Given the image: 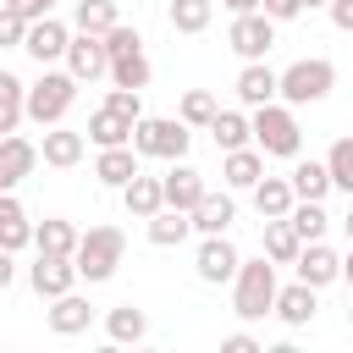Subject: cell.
I'll list each match as a JSON object with an SVG mask.
<instances>
[{"label":"cell","instance_id":"cell-36","mask_svg":"<svg viewBox=\"0 0 353 353\" xmlns=\"http://www.w3.org/2000/svg\"><path fill=\"white\" fill-rule=\"evenodd\" d=\"M215 110H221V105H215V94H210V88H188V94H182V105H176V116H182L188 127H210V121H215Z\"/></svg>","mask_w":353,"mask_h":353},{"label":"cell","instance_id":"cell-48","mask_svg":"<svg viewBox=\"0 0 353 353\" xmlns=\"http://www.w3.org/2000/svg\"><path fill=\"white\" fill-rule=\"evenodd\" d=\"M342 281H347V287H353V248H347V254H342Z\"/></svg>","mask_w":353,"mask_h":353},{"label":"cell","instance_id":"cell-2","mask_svg":"<svg viewBox=\"0 0 353 353\" xmlns=\"http://www.w3.org/2000/svg\"><path fill=\"white\" fill-rule=\"evenodd\" d=\"M121 254H127V237H121V226H88V232H77V248H72V265H77V281H110L116 276V265H121Z\"/></svg>","mask_w":353,"mask_h":353},{"label":"cell","instance_id":"cell-10","mask_svg":"<svg viewBox=\"0 0 353 353\" xmlns=\"http://www.w3.org/2000/svg\"><path fill=\"white\" fill-rule=\"evenodd\" d=\"M66 39H72V28L50 11V17H33L28 22V33H22V50L39 61V66H50V61H61L66 55Z\"/></svg>","mask_w":353,"mask_h":353},{"label":"cell","instance_id":"cell-22","mask_svg":"<svg viewBox=\"0 0 353 353\" xmlns=\"http://www.w3.org/2000/svg\"><path fill=\"white\" fill-rule=\"evenodd\" d=\"M28 243H33V221H28V210L17 204V193H0V248L22 254Z\"/></svg>","mask_w":353,"mask_h":353},{"label":"cell","instance_id":"cell-14","mask_svg":"<svg viewBox=\"0 0 353 353\" xmlns=\"http://www.w3.org/2000/svg\"><path fill=\"white\" fill-rule=\"evenodd\" d=\"M83 149H88V138L55 121V127H44V143H39V160H44V165H55V171H72V165L83 160Z\"/></svg>","mask_w":353,"mask_h":353},{"label":"cell","instance_id":"cell-37","mask_svg":"<svg viewBox=\"0 0 353 353\" xmlns=\"http://www.w3.org/2000/svg\"><path fill=\"white\" fill-rule=\"evenodd\" d=\"M77 33H105L110 22H121L116 17V0H77Z\"/></svg>","mask_w":353,"mask_h":353},{"label":"cell","instance_id":"cell-15","mask_svg":"<svg viewBox=\"0 0 353 353\" xmlns=\"http://www.w3.org/2000/svg\"><path fill=\"white\" fill-rule=\"evenodd\" d=\"M188 221H193V232H199V237H215V232H232L237 204H232V193H210V188H204V199L188 210Z\"/></svg>","mask_w":353,"mask_h":353},{"label":"cell","instance_id":"cell-31","mask_svg":"<svg viewBox=\"0 0 353 353\" xmlns=\"http://www.w3.org/2000/svg\"><path fill=\"white\" fill-rule=\"evenodd\" d=\"M116 88H149V77H154V66H149V55L143 50H127V55H116L110 61V72H105Z\"/></svg>","mask_w":353,"mask_h":353},{"label":"cell","instance_id":"cell-13","mask_svg":"<svg viewBox=\"0 0 353 353\" xmlns=\"http://www.w3.org/2000/svg\"><path fill=\"white\" fill-rule=\"evenodd\" d=\"M33 165H39V143L6 132V138H0V193H11L22 176H33Z\"/></svg>","mask_w":353,"mask_h":353},{"label":"cell","instance_id":"cell-28","mask_svg":"<svg viewBox=\"0 0 353 353\" xmlns=\"http://www.w3.org/2000/svg\"><path fill=\"white\" fill-rule=\"evenodd\" d=\"M248 193H254L259 221H270V215H287V210H292V182H287V176H259Z\"/></svg>","mask_w":353,"mask_h":353},{"label":"cell","instance_id":"cell-50","mask_svg":"<svg viewBox=\"0 0 353 353\" xmlns=\"http://www.w3.org/2000/svg\"><path fill=\"white\" fill-rule=\"evenodd\" d=\"M314 6H325V0H303V11H314Z\"/></svg>","mask_w":353,"mask_h":353},{"label":"cell","instance_id":"cell-45","mask_svg":"<svg viewBox=\"0 0 353 353\" xmlns=\"http://www.w3.org/2000/svg\"><path fill=\"white\" fill-rule=\"evenodd\" d=\"M325 11H331V22L342 33H353V0H325Z\"/></svg>","mask_w":353,"mask_h":353},{"label":"cell","instance_id":"cell-34","mask_svg":"<svg viewBox=\"0 0 353 353\" xmlns=\"http://www.w3.org/2000/svg\"><path fill=\"white\" fill-rule=\"evenodd\" d=\"M22 99H28V83H22L17 72H0V138L17 132V121H22Z\"/></svg>","mask_w":353,"mask_h":353},{"label":"cell","instance_id":"cell-20","mask_svg":"<svg viewBox=\"0 0 353 353\" xmlns=\"http://www.w3.org/2000/svg\"><path fill=\"white\" fill-rule=\"evenodd\" d=\"M221 176H226V188H254V182L265 176V149H259V143L226 149V160H221Z\"/></svg>","mask_w":353,"mask_h":353},{"label":"cell","instance_id":"cell-32","mask_svg":"<svg viewBox=\"0 0 353 353\" xmlns=\"http://www.w3.org/2000/svg\"><path fill=\"white\" fill-rule=\"evenodd\" d=\"M287 221H292V232H298L303 243H314V237H325V226H331V215H325V204H320V199H292V210H287Z\"/></svg>","mask_w":353,"mask_h":353},{"label":"cell","instance_id":"cell-51","mask_svg":"<svg viewBox=\"0 0 353 353\" xmlns=\"http://www.w3.org/2000/svg\"><path fill=\"white\" fill-rule=\"evenodd\" d=\"M347 325H353V309H347Z\"/></svg>","mask_w":353,"mask_h":353},{"label":"cell","instance_id":"cell-44","mask_svg":"<svg viewBox=\"0 0 353 353\" xmlns=\"http://www.w3.org/2000/svg\"><path fill=\"white\" fill-rule=\"evenodd\" d=\"M221 353H259V342L248 331H232V336H221Z\"/></svg>","mask_w":353,"mask_h":353},{"label":"cell","instance_id":"cell-11","mask_svg":"<svg viewBox=\"0 0 353 353\" xmlns=\"http://www.w3.org/2000/svg\"><path fill=\"white\" fill-rule=\"evenodd\" d=\"M28 287H33L39 298H61V292L77 287V265H72L66 254H39V259L28 265Z\"/></svg>","mask_w":353,"mask_h":353},{"label":"cell","instance_id":"cell-17","mask_svg":"<svg viewBox=\"0 0 353 353\" xmlns=\"http://www.w3.org/2000/svg\"><path fill=\"white\" fill-rule=\"evenodd\" d=\"M160 193H165L171 210H193V204L204 199V176H199L188 160H171V171L160 176Z\"/></svg>","mask_w":353,"mask_h":353},{"label":"cell","instance_id":"cell-35","mask_svg":"<svg viewBox=\"0 0 353 353\" xmlns=\"http://www.w3.org/2000/svg\"><path fill=\"white\" fill-rule=\"evenodd\" d=\"M171 28L176 33H204L210 28V17H215V0H171Z\"/></svg>","mask_w":353,"mask_h":353},{"label":"cell","instance_id":"cell-33","mask_svg":"<svg viewBox=\"0 0 353 353\" xmlns=\"http://www.w3.org/2000/svg\"><path fill=\"white\" fill-rule=\"evenodd\" d=\"M105 336H110V342H143V336H149V314L132 309V303H121V309L105 314Z\"/></svg>","mask_w":353,"mask_h":353},{"label":"cell","instance_id":"cell-5","mask_svg":"<svg viewBox=\"0 0 353 353\" xmlns=\"http://www.w3.org/2000/svg\"><path fill=\"white\" fill-rule=\"evenodd\" d=\"M336 88V66L325 61V55H303V61H292L287 72H276V99L281 105H314V99H325Z\"/></svg>","mask_w":353,"mask_h":353},{"label":"cell","instance_id":"cell-43","mask_svg":"<svg viewBox=\"0 0 353 353\" xmlns=\"http://www.w3.org/2000/svg\"><path fill=\"white\" fill-rule=\"evenodd\" d=\"M6 6H11L22 22H33V17H50V11H55V0H6Z\"/></svg>","mask_w":353,"mask_h":353},{"label":"cell","instance_id":"cell-25","mask_svg":"<svg viewBox=\"0 0 353 353\" xmlns=\"http://www.w3.org/2000/svg\"><path fill=\"white\" fill-rule=\"evenodd\" d=\"M188 232H193L188 210H171V204H160V210L149 215V243H154V248H176V243H188Z\"/></svg>","mask_w":353,"mask_h":353},{"label":"cell","instance_id":"cell-39","mask_svg":"<svg viewBox=\"0 0 353 353\" xmlns=\"http://www.w3.org/2000/svg\"><path fill=\"white\" fill-rule=\"evenodd\" d=\"M99 39H105V55H110V61H116V55H127V50H143L138 28H127V22H110V28L99 33Z\"/></svg>","mask_w":353,"mask_h":353},{"label":"cell","instance_id":"cell-6","mask_svg":"<svg viewBox=\"0 0 353 353\" xmlns=\"http://www.w3.org/2000/svg\"><path fill=\"white\" fill-rule=\"evenodd\" d=\"M248 127H254V143L265 149V154H276V160H292L298 149H303V127H298V116H292V105H254V116H248Z\"/></svg>","mask_w":353,"mask_h":353},{"label":"cell","instance_id":"cell-16","mask_svg":"<svg viewBox=\"0 0 353 353\" xmlns=\"http://www.w3.org/2000/svg\"><path fill=\"white\" fill-rule=\"evenodd\" d=\"M314 309H320V298H314V287L309 281H292V287H276V303H270V314L281 320V325H309L314 320Z\"/></svg>","mask_w":353,"mask_h":353},{"label":"cell","instance_id":"cell-47","mask_svg":"<svg viewBox=\"0 0 353 353\" xmlns=\"http://www.w3.org/2000/svg\"><path fill=\"white\" fill-rule=\"evenodd\" d=\"M221 6H226L232 17H237V11H259V0H221Z\"/></svg>","mask_w":353,"mask_h":353},{"label":"cell","instance_id":"cell-18","mask_svg":"<svg viewBox=\"0 0 353 353\" xmlns=\"http://www.w3.org/2000/svg\"><path fill=\"white\" fill-rule=\"evenodd\" d=\"M88 325H94V303H88L83 292L50 298V331H55V336H77V331H88Z\"/></svg>","mask_w":353,"mask_h":353},{"label":"cell","instance_id":"cell-19","mask_svg":"<svg viewBox=\"0 0 353 353\" xmlns=\"http://www.w3.org/2000/svg\"><path fill=\"white\" fill-rule=\"evenodd\" d=\"M94 176H99L105 188H127V182L138 176V149H132V143H110V149H99Z\"/></svg>","mask_w":353,"mask_h":353},{"label":"cell","instance_id":"cell-7","mask_svg":"<svg viewBox=\"0 0 353 353\" xmlns=\"http://www.w3.org/2000/svg\"><path fill=\"white\" fill-rule=\"evenodd\" d=\"M226 44H232L243 61H265L270 44H276V22H270L265 11H237L232 28H226Z\"/></svg>","mask_w":353,"mask_h":353},{"label":"cell","instance_id":"cell-12","mask_svg":"<svg viewBox=\"0 0 353 353\" xmlns=\"http://www.w3.org/2000/svg\"><path fill=\"white\" fill-rule=\"evenodd\" d=\"M292 270H298V281H309V287L320 292V287H331V281L342 276V254H336V248H325V243L314 237V243H303V248H298Z\"/></svg>","mask_w":353,"mask_h":353},{"label":"cell","instance_id":"cell-4","mask_svg":"<svg viewBox=\"0 0 353 353\" xmlns=\"http://www.w3.org/2000/svg\"><path fill=\"white\" fill-rule=\"evenodd\" d=\"M77 77L72 72H39V83H28V99H22V116L28 121H39V127H55V121H66V110L77 105Z\"/></svg>","mask_w":353,"mask_h":353},{"label":"cell","instance_id":"cell-42","mask_svg":"<svg viewBox=\"0 0 353 353\" xmlns=\"http://www.w3.org/2000/svg\"><path fill=\"white\" fill-rule=\"evenodd\" d=\"M259 11L270 22H292V17H303V0H259Z\"/></svg>","mask_w":353,"mask_h":353},{"label":"cell","instance_id":"cell-3","mask_svg":"<svg viewBox=\"0 0 353 353\" xmlns=\"http://www.w3.org/2000/svg\"><path fill=\"white\" fill-rule=\"evenodd\" d=\"M276 265L259 254V259H237V276H232V314L237 320H265L270 303H276Z\"/></svg>","mask_w":353,"mask_h":353},{"label":"cell","instance_id":"cell-27","mask_svg":"<svg viewBox=\"0 0 353 353\" xmlns=\"http://www.w3.org/2000/svg\"><path fill=\"white\" fill-rule=\"evenodd\" d=\"M83 138H88L94 149H110V143H127V138H132V121L116 116L110 105H99V110L88 116V132H83Z\"/></svg>","mask_w":353,"mask_h":353},{"label":"cell","instance_id":"cell-46","mask_svg":"<svg viewBox=\"0 0 353 353\" xmlns=\"http://www.w3.org/2000/svg\"><path fill=\"white\" fill-rule=\"evenodd\" d=\"M11 281H17V254H11V248H0V292H6Z\"/></svg>","mask_w":353,"mask_h":353},{"label":"cell","instance_id":"cell-40","mask_svg":"<svg viewBox=\"0 0 353 353\" xmlns=\"http://www.w3.org/2000/svg\"><path fill=\"white\" fill-rule=\"evenodd\" d=\"M105 105H110L116 116H127V121H138V116H143V88H116V83H110V94H105Z\"/></svg>","mask_w":353,"mask_h":353},{"label":"cell","instance_id":"cell-8","mask_svg":"<svg viewBox=\"0 0 353 353\" xmlns=\"http://www.w3.org/2000/svg\"><path fill=\"white\" fill-rule=\"evenodd\" d=\"M61 61H66V72H72L77 83H99V77L110 72V55H105V39H99V33H72Z\"/></svg>","mask_w":353,"mask_h":353},{"label":"cell","instance_id":"cell-30","mask_svg":"<svg viewBox=\"0 0 353 353\" xmlns=\"http://www.w3.org/2000/svg\"><path fill=\"white\" fill-rule=\"evenodd\" d=\"M33 248H39V254H66V259H72V248H77V226L61 221V215H50V221L33 226Z\"/></svg>","mask_w":353,"mask_h":353},{"label":"cell","instance_id":"cell-9","mask_svg":"<svg viewBox=\"0 0 353 353\" xmlns=\"http://www.w3.org/2000/svg\"><path fill=\"white\" fill-rule=\"evenodd\" d=\"M237 243L226 237V232H215V237H204L199 243V254H193V270H199V281H210V287H221V281H232L237 276Z\"/></svg>","mask_w":353,"mask_h":353},{"label":"cell","instance_id":"cell-41","mask_svg":"<svg viewBox=\"0 0 353 353\" xmlns=\"http://www.w3.org/2000/svg\"><path fill=\"white\" fill-rule=\"evenodd\" d=\"M22 33H28V22L0 0V50H22Z\"/></svg>","mask_w":353,"mask_h":353},{"label":"cell","instance_id":"cell-26","mask_svg":"<svg viewBox=\"0 0 353 353\" xmlns=\"http://www.w3.org/2000/svg\"><path fill=\"white\" fill-rule=\"evenodd\" d=\"M298 248H303V237L292 232V221H287V215H270V221H265V259H270V265H292Z\"/></svg>","mask_w":353,"mask_h":353},{"label":"cell","instance_id":"cell-24","mask_svg":"<svg viewBox=\"0 0 353 353\" xmlns=\"http://www.w3.org/2000/svg\"><path fill=\"white\" fill-rule=\"evenodd\" d=\"M121 204H127V215H132V221H149V215L165 204V193H160V176H143V171H138V176L121 188Z\"/></svg>","mask_w":353,"mask_h":353},{"label":"cell","instance_id":"cell-23","mask_svg":"<svg viewBox=\"0 0 353 353\" xmlns=\"http://www.w3.org/2000/svg\"><path fill=\"white\" fill-rule=\"evenodd\" d=\"M287 182H292V199H320V204H325V193H331V171H325V160H298V154H292Z\"/></svg>","mask_w":353,"mask_h":353},{"label":"cell","instance_id":"cell-29","mask_svg":"<svg viewBox=\"0 0 353 353\" xmlns=\"http://www.w3.org/2000/svg\"><path fill=\"white\" fill-rule=\"evenodd\" d=\"M210 138H215V149L226 154V149H243V143H254V127H248V116H243V110H215V121H210Z\"/></svg>","mask_w":353,"mask_h":353},{"label":"cell","instance_id":"cell-1","mask_svg":"<svg viewBox=\"0 0 353 353\" xmlns=\"http://www.w3.org/2000/svg\"><path fill=\"white\" fill-rule=\"evenodd\" d=\"M127 143L138 149V160H165V165H171V160H188L193 127H188L182 116H138Z\"/></svg>","mask_w":353,"mask_h":353},{"label":"cell","instance_id":"cell-49","mask_svg":"<svg viewBox=\"0 0 353 353\" xmlns=\"http://www.w3.org/2000/svg\"><path fill=\"white\" fill-rule=\"evenodd\" d=\"M342 226H347V248H353V210H347V215H342Z\"/></svg>","mask_w":353,"mask_h":353},{"label":"cell","instance_id":"cell-21","mask_svg":"<svg viewBox=\"0 0 353 353\" xmlns=\"http://www.w3.org/2000/svg\"><path fill=\"white\" fill-rule=\"evenodd\" d=\"M232 88H237V99H243L248 110H254V105H270V99H276V72H270L265 61H243V72H237Z\"/></svg>","mask_w":353,"mask_h":353},{"label":"cell","instance_id":"cell-38","mask_svg":"<svg viewBox=\"0 0 353 353\" xmlns=\"http://www.w3.org/2000/svg\"><path fill=\"white\" fill-rule=\"evenodd\" d=\"M325 171H331V188L353 193V138H336L325 149Z\"/></svg>","mask_w":353,"mask_h":353}]
</instances>
